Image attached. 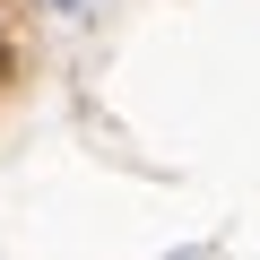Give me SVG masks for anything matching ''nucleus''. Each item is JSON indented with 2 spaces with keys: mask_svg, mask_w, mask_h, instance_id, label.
<instances>
[{
  "mask_svg": "<svg viewBox=\"0 0 260 260\" xmlns=\"http://www.w3.org/2000/svg\"><path fill=\"white\" fill-rule=\"evenodd\" d=\"M0 78H9V52H0Z\"/></svg>",
  "mask_w": 260,
  "mask_h": 260,
  "instance_id": "nucleus-1",
  "label": "nucleus"
}]
</instances>
